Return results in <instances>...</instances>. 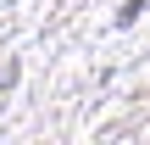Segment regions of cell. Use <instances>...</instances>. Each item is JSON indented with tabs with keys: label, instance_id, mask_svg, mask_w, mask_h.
<instances>
[{
	"label": "cell",
	"instance_id": "obj_1",
	"mask_svg": "<svg viewBox=\"0 0 150 145\" xmlns=\"http://www.w3.org/2000/svg\"><path fill=\"white\" fill-rule=\"evenodd\" d=\"M139 11H145V0H128V6H122V11H117V22H122V28H128V22H139Z\"/></svg>",
	"mask_w": 150,
	"mask_h": 145
}]
</instances>
